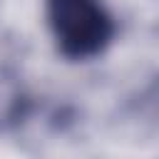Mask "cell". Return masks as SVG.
<instances>
[{
    "label": "cell",
    "instance_id": "obj_1",
    "mask_svg": "<svg viewBox=\"0 0 159 159\" xmlns=\"http://www.w3.org/2000/svg\"><path fill=\"white\" fill-rule=\"evenodd\" d=\"M47 25L67 60H89L114 37V17L102 0H47Z\"/></svg>",
    "mask_w": 159,
    "mask_h": 159
}]
</instances>
